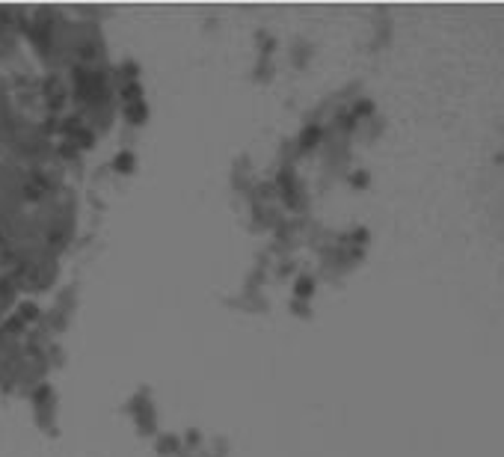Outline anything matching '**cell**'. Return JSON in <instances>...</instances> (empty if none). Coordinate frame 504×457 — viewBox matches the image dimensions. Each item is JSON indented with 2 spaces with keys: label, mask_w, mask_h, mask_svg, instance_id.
<instances>
[{
  "label": "cell",
  "mask_w": 504,
  "mask_h": 457,
  "mask_svg": "<svg viewBox=\"0 0 504 457\" xmlns=\"http://www.w3.org/2000/svg\"><path fill=\"white\" fill-rule=\"evenodd\" d=\"M350 181L356 184V188H362V184H368V176H365V173H353Z\"/></svg>",
  "instance_id": "cell-6"
},
{
  "label": "cell",
  "mask_w": 504,
  "mask_h": 457,
  "mask_svg": "<svg viewBox=\"0 0 504 457\" xmlns=\"http://www.w3.org/2000/svg\"><path fill=\"white\" fill-rule=\"evenodd\" d=\"M134 154L131 152H122V154H116V161H113V166H116V173H131L134 169Z\"/></svg>",
  "instance_id": "cell-2"
},
{
  "label": "cell",
  "mask_w": 504,
  "mask_h": 457,
  "mask_svg": "<svg viewBox=\"0 0 504 457\" xmlns=\"http://www.w3.org/2000/svg\"><path fill=\"white\" fill-rule=\"evenodd\" d=\"M318 140H321V128H318V125H309L306 131H302V149L318 146Z\"/></svg>",
  "instance_id": "cell-3"
},
{
  "label": "cell",
  "mask_w": 504,
  "mask_h": 457,
  "mask_svg": "<svg viewBox=\"0 0 504 457\" xmlns=\"http://www.w3.org/2000/svg\"><path fill=\"white\" fill-rule=\"evenodd\" d=\"M125 113H128V119H131L134 125L146 122V116H149V110H146V104H142V102H134V104H128V107H125Z\"/></svg>",
  "instance_id": "cell-1"
},
{
  "label": "cell",
  "mask_w": 504,
  "mask_h": 457,
  "mask_svg": "<svg viewBox=\"0 0 504 457\" xmlns=\"http://www.w3.org/2000/svg\"><path fill=\"white\" fill-rule=\"evenodd\" d=\"M297 297H312L314 294V279H309V276H302V279H297Z\"/></svg>",
  "instance_id": "cell-4"
},
{
  "label": "cell",
  "mask_w": 504,
  "mask_h": 457,
  "mask_svg": "<svg viewBox=\"0 0 504 457\" xmlns=\"http://www.w3.org/2000/svg\"><path fill=\"white\" fill-rule=\"evenodd\" d=\"M157 449H161V454H169V449H178V442L169 439V437H164L161 442H157Z\"/></svg>",
  "instance_id": "cell-5"
}]
</instances>
